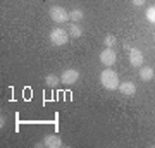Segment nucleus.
Masks as SVG:
<instances>
[{"label": "nucleus", "mask_w": 155, "mask_h": 148, "mask_svg": "<svg viewBox=\"0 0 155 148\" xmlns=\"http://www.w3.org/2000/svg\"><path fill=\"white\" fill-rule=\"evenodd\" d=\"M100 83H102V86L109 90V91H114L119 88V76H117V72L114 69H104V71L100 72Z\"/></svg>", "instance_id": "obj_1"}, {"label": "nucleus", "mask_w": 155, "mask_h": 148, "mask_svg": "<svg viewBox=\"0 0 155 148\" xmlns=\"http://www.w3.org/2000/svg\"><path fill=\"white\" fill-rule=\"evenodd\" d=\"M48 14H50V19L54 22H57V24H64V22H67L71 19V17H69V12L61 5H52Z\"/></svg>", "instance_id": "obj_2"}, {"label": "nucleus", "mask_w": 155, "mask_h": 148, "mask_svg": "<svg viewBox=\"0 0 155 148\" xmlns=\"http://www.w3.org/2000/svg\"><path fill=\"white\" fill-rule=\"evenodd\" d=\"M50 41H52V45H55V47H62V45H66L69 41V35L62 28H54L50 31Z\"/></svg>", "instance_id": "obj_3"}, {"label": "nucleus", "mask_w": 155, "mask_h": 148, "mask_svg": "<svg viewBox=\"0 0 155 148\" xmlns=\"http://www.w3.org/2000/svg\"><path fill=\"white\" fill-rule=\"evenodd\" d=\"M36 146L38 148H61L62 146V140L57 134H47L43 138V141L36 143Z\"/></svg>", "instance_id": "obj_4"}, {"label": "nucleus", "mask_w": 155, "mask_h": 148, "mask_svg": "<svg viewBox=\"0 0 155 148\" xmlns=\"http://www.w3.org/2000/svg\"><path fill=\"white\" fill-rule=\"evenodd\" d=\"M116 61H117V55H116V52H114V48H107L105 47V48L100 52V62H102L105 67L114 66Z\"/></svg>", "instance_id": "obj_5"}, {"label": "nucleus", "mask_w": 155, "mask_h": 148, "mask_svg": "<svg viewBox=\"0 0 155 148\" xmlns=\"http://www.w3.org/2000/svg\"><path fill=\"white\" fill-rule=\"evenodd\" d=\"M78 79H79V72H78L76 69H66V71L62 72V76H61V83H64V84H67V86L78 83Z\"/></svg>", "instance_id": "obj_6"}, {"label": "nucleus", "mask_w": 155, "mask_h": 148, "mask_svg": "<svg viewBox=\"0 0 155 148\" xmlns=\"http://www.w3.org/2000/svg\"><path fill=\"white\" fill-rule=\"evenodd\" d=\"M129 64L133 67L143 66V54L140 48H129Z\"/></svg>", "instance_id": "obj_7"}, {"label": "nucleus", "mask_w": 155, "mask_h": 148, "mask_svg": "<svg viewBox=\"0 0 155 148\" xmlns=\"http://www.w3.org/2000/svg\"><path fill=\"white\" fill-rule=\"evenodd\" d=\"M119 91H121L124 97H133L136 93V84L133 81H122L119 83V88H117Z\"/></svg>", "instance_id": "obj_8"}, {"label": "nucleus", "mask_w": 155, "mask_h": 148, "mask_svg": "<svg viewBox=\"0 0 155 148\" xmlns=\"http://www.w3.org/2000/svg\"><path fill=\"white\" fill-rule=\"evenodd\" d=\"M140 79L141 81H152L153 79V69L150 66H141V69H140Z\"/></svg>", "instance_id": "obj_9"}, {"label": "nucleus", "mask_w": 155, "mask_h": 148, "mask_svg": "<svg viewBox=\"0 0 155 148\" xmlns=\"http://www.w3.org/2000/svg\"><path fill=\"white\" fill-rule=\"evenodd\" d=\"M69 35H71L72 38H79V36H83V28L79 26L78 22H71V26H69Z\"/></svg>", "instance_id": "obj_10"}, {"label": "nucleus", "mask_w": 155, "mask_h": 148, "mask_svg": "<svg viewBox=\"0 0 155 148\" xmlns=\"http://www.w3.org/2000/svg\"><path fill=\"white\" fill-rule=\"evenodd\" d=\"M69 17H71L72 22H79V21H83L84 12L81 11V9H72V11L69 12Z\"/></svg>", "instance_id": "obj_11"}, {"label": "nucleus", "mask_w": 155, "mask_h": 148, "mask_svg": "<svg viewBox=\"0 0 155 148\" xmlns=\"http://www.w3.org/2000/svg\"><path fill=\"white\" fill-rule=\"evenodd\" d=\"M45 84L50 88H55L57 84H59V76L57 74H47L45 76Z\"/></svg>", "instance_id": "obj_12"}, {"label": "nucleus", "mask_w": 155, "mask_h": 148, "mask_svg": "<svg viewBox=\"0 0 155 148\" xmlns=\"http://www.w3.org/2000/svg\"><path fill=\"white\" fill-rule=\"evenodd\" d=\"M116 43H117V40H116V36H114V35H107L105 38H104V45H105L107 48H114V47H116Z\"/></svg>", "instance_id": "obj_13"}, {"label": "nucleus", "mask_w": 155, "mask_h": 148, "mask_svg": "<svg viewBox=\"0 0 155 148\" xmlns=\"http://www.w3.org/2000/svg\"><path fill=\"white\" fill-rule=\"evenodd\" d=\"M145 16H147V19H148L152 24H155V5L148 7V9H147V12H145Z\"/></svg>", "instance_id": "obj_14"}, {"label": "nucleus", "mask_w": 155, "mask_h": 148, "mask_svg": "<svg viewBox=\"0 0 155 148\" xmlns=\"http://www.w3.org/2000/svg\"><path fill=\"white\" fill-rule=\"evenodd\" d=\"M131 2H133V5L141 7V5H145V2H147V0H131Z\"/></svg>", "instance_id": "obj_15"}, {"label": "nucleus", "mask_w": 155, "mask_h": 148, "mask_svg": "<svg viewBox=\"0 0 155 148\" xmlns=\"http://www.w3.org/2000/svg\"><path fill=\"white\" fill-rule=\"evenodd\" d=\"M4 126H5V117L2 115V117H0V127H4Z\"/></svg>", "instance_id": "obj_16"}]
</instances>
